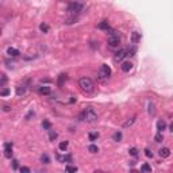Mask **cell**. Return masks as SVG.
Returning <instances> with one entry per match:
<instances>
[{"instance_id":"1","label":"cell","mask_w":173,"mask_h":173,"mask_svg":"<svg viewBox=\"0 0 173 173\" xmlns=\"http://www.w3.org/2000/svg\"><path fill=\"white\" fill-rule=\"evenodd\" d=\"M79 86H80V89L84 93H86V95H91V93L95 92V84H93V81H92L89 77H81L79 80Z\"/></svg>"},{"instance_id":"2","label":"cell","mask_w":173,"mask_h":173,"mask_svg":"<svg viewBox=\"0 0 173 173\" xmlns=\"http://www.w3.org/2000/svg\"><path fill=\"white\" fill-rule=\"evenodd\" d=\"M80 118H81L83 120L88 122V123H95L97 120V114L92 107H88V108H85V110L81 112Z\"/></svg>"},{"instance_id":"3","label":"cell","mask_w":173,"mask_h":173,"mask_svg":"<svg viewBox=\"0 0 173 173\" xmlns=\"http://www.w3.org/2000/svg\"><path fill=\"white\" fill-rule=\"evenodd\" d=\"M86 5L80 1H72L68 5V14H73V15H80L83 11L85 10Z\"/></svg>"},{"instance_id":"4","label":"cell","mask_w":173,"mask_h":173,"mask_svg":"<svg viewBox=\"0 0 173 173\" xmlns=\"http://www.w3.org/2000/svg\"><path fill=\"white\" fill-rule=\"evenodd\" d=\"M119 43H120V35L118 34L116 31H111L110 35H108V46L115 49V47L119 46Z\"/></svg>"},{"instance_id":"5","label":"cell","mask_w":173,"mask_h":173,"mask_svg":"<svg viewBox=\"0 0 173 173\" xmlns=\"http://www.w3.org/2000/svg\"><path fill=\"white\" fill-rule=\"evenodd\" d=\"M110 76H111V68L108 65H106V64H103L100 71H99V79L102 81H104V80H108Z\"/></svg>"},{"instance_id":"6","label":"cell","mask_w":173,"mask_h":173,"mask_svg":"<svg viewBox=\"0 0 173 173\" xmlns=\"http://www.w3.org/2000/svg\"><path fill=\"white\" fill-rule=\"evenodd\" d=\"M132 53H134V50H128V49H120V50H119L116 54H115V60H116V61H122V60H124L127 56H134Z\"/></svg>"},{"instance_id":"7","label":"cell","mask_w":173,"mask_h":173,"mask_svg":"<svg viewBox=\"0 0 173 173\" xmlns=\"http://www.w3.org/2000/svg\"><path fill=\"white\" fill-rule=\"evenodd\" d=\"M4 156L7 158L12 157V143H10V142L4 143Z\"/></svg>"},{"instance_id":"8","label":"cell","mask_w":173,"mask_h":173,"mask_svg":"<svg viewBox=\"0 0 173 173\" xmlns=\"http://www.w3.org/2000/svg\"><path fill=\"white\" fill-rule=\"evenodd\" d=\"M77 19H79V15L68 14V16L65 18V23H66V25H72V23H75V22H77Z\"/></svg>"},{"instance_id":"9","label":"cell","mask_w":173,"mask_h":173,"mask_svg":"<svg viewBox=\"0 0 173 173\" xmlns=\"http://www.w3.org/2000/svg\"><path fill=\"white\" fill-rule=\"evenodd\" d=\"M7 54L10 57H18L21 54V51L18 50V49H15V47H8L7 49Z\"/></svg>"},{"instance_id":"10","label":"cell","mask_w":173,"mask_h":173,"mask_svg":"<svg viewBox=\"0 0 173 173\" xmlns=\"http://www.w3.org/2000/svg\"><path fill=\"white\" fill-rule=\"evenodd\" d=\"M120 68H122L123 72H130L132 69V64L131 62H128V61H124L122 65H120Z\"/></svg>"},{"instance_id":"11","label":"cell","mask_w":173,"mask_h":173,"mask_svg":"<svg viewBox=\"0 0 173 173\" xmlns=\"http://www.w3.org/2000/svg\"><path fill=\"white\" fill-rule=\"evenodd\" d=\"M68 80V76H66L65 73H61L60 76H58V81H57V84H58V86H62L64 84H65V81Z\"/></svg>"},{"instance_id":"12","label":"cell","mask_w":173,"mask_h":173,"mask_svg":"<svg viewBox=\"0 0 173 173\" xmlns=\"http://www.w3.org/2000/svg\"><path fill=\"white\" fill-rule=\"evenodd\" d=\"M139 39H141V35H139V33H137V31H134L131 34V43H134V45H137L138 42H139Z\"/></svg>"},{"instance_id":"13","label":"cell","mask_w":173,"mask_h":173,"mask_svg":"<svg viewBox=\"0 0 173 173\" xmlns=\"http://www.w3.org/2000/svg\"><path fill=\"white\" fill-rule=\"evenodd\" d=\"M160 156L164 158H168L169 156H170V150H169L168 148H162L161 150H160Z\"/></svg>"},{"instance_id":"14","label":"cell","mask_w":173,"mask_h":173,"mask_svg":"<svg viewBox=\"0 0 173 173\" xmlns=\"http://www.w3.org/2000/svg\"><path fill=\"white\" fill-rule=\"evenodd\" d=\"M165 128H166V123L164 122V120H158V122H157V130H158V132H162Z\"/></svg>"},{"instance_id":"15","label":"cell","mask_w":173,"mask_h":173,"mask_svg":"<svg viewBox=\"0 0 173 173\" xmlns=\"http://www.w3.org/2000/svg\"><path fill=\"white\" fill-rule=\"evenodd\" d=\"M26 93V88L23 85H19V86H16V95L18 96H23Z\"/></svg>"},{"instance_id":"16","label":"cell","mask_w":173,"mask_h":173,"mask_svg":"<svg viewBox=\"0 0 173 173\" xmlns=\"http://www.w3.org/2000/svg\"><path fill=\"white\" fill-rule=\"evenodd\" d=\"M39 93H42V95H50L51 89L49 86H41V88H39Z\"/></svg>"},{"instance_id":"17","label":"cell","mask_w":173,"mask_h":173,"mask_svg":"<svg viewBox=\"0 0 173 173\" xmlns=\"http://www.w3.org/2000/svg\"><path fill=\"white\" fill-rule=\"evenodd\" d=\"M135 119H137V116L130 118V119H128L127 122H126L124 124H123V127H124V128H127V127H130V126H132V124H134V122H135Z\"/></svg>"},{"instance_id":"18","label":"cell","mask_w":173,"mask_h":173,"mask_svg":"<svg viewBox=\"0 0 173 173\" xmlns=\"http://www.w3.org/2000/svg\"><path fill=\"white\" fill-rule=\"evenodd\" d=\"M99 29H102V30H108L110 29V25H108L107 21H103L99 23Z\"/></svg>"},{"instance_id":"19","label":"cell","mask_w":173,"mask_h":173,"mask_svg":"<svg viewBox=\"0 0 173 173\" xmlns=\"http://www.w3.org/2000/svg\"><path fill=\"white\" fill-rule=\"evenodd\" d=\"M58 137V134H57V131H54V130H49V138H50V141H54L56 138Z\"/></svg>"},{"instance_id":"20","label":"cell","mask_w":173,"mask_h":173,"mask_svg":"<svg viewBox=\"0 0 173 173\" xmlns=\"http://www.w3.org/2000/svg\"><path fill=\"white\" fill-rule=\"evenodd\" d=\"M58 161H71L72 156H58Z\"/></svg>"},{"instance_id":"21","label":"cell","mask_w":173,"mask_h":173,"mask_svg":"<svg viewBox=\"0 0 173 173\" xmlns=\"http://www.w3.org/2000/svg\"><path fill=\"white\" fill-rule=\"evenodd\" d=\"M120 139H122V132H120V131H116L115 134H114V141L119 142Z\"/></svg>"},{"instance_id":"22","label":"cell","mask_w":173,"mask_h":173,"mask_svg":"<svg viewBox=\"0 0 173 173\" xmlns=\"http://www.w3.org/2000/svg\"><path fill=\"white\" fill-rule=\"evenodd\" d=\"M154 139H156V142H162V141H164L162 132H157V134H156V137H154Z\"/></svg>"},{"instance_id":"23","label":"cell","mask_w":173,"mask_h":173,"mask_svg":"<svg viewBox=\"0 0 173 173\" xmlns=\"http://www.w3.org/2000/svg\"><path fill=\"white\" fill-rule=\"evenodd\" d=\"M66 172L68 173H76L77 168L76 166H72V165H68V166H66Z\"/></svg>"},{"instance_id":"24","label":"cell","mask_w":173,"mask_h":173,"mask_svg":"<svg viewBox=\"0 0 173 173\" xmlns=\"http://www.w3.org/2000/svg\"><path fill=\"white\" fill-rule=\"evenodd\" d=\"M99 138V132H91L89 134V141H96Z\"/></svg>"},{"instance_id":"25","label":"cell","mask_w":173,"mask_h":173,"mask_svg":"<svg viewBox=\"0 0 173 173\" xmlns=\"http://www.w3.org/2000/svg\"><path fill=\"white\" fill-rule=\"evenodd\" d=\"M68 145H69V143H68V141H65V142H61V143H60V150H61V152L66 150V148H68Z\"/></svg>"},{"instance_id":"26","label":"cell","mask_w":173,"mask_h":173,"mask_svg":"<svg viewBox=\"0 0 173 173\" xmlns=\"http://www.w3.org/2000/svg\"><path fill=\"white\" fill-rule=\"evenodd\" d=\"M88 150H89L91 153H97L99 152V148H97L96 145H91V146L88 148Z\"/></svg>"},{"instance_id":"27","label":"cell","mask_w":173,"mask_h":173,"mask_svg":"<svg viewBox=\"0 0 173 173\" xmlns=\"http://www.w3.org/2000/svg\"><path fill=\"white\" fill-rule=\"evenodd\" d=\"M142 172H152V168L149 166L148 164H143L142 165Z\"/></svg>"},{"instance_id":"28","label":"cell","mask_w":173,"mask_h":173,"mask_svg":"<svg viewBox=\"0 0 173 173\" xmlns=\"http://www.w3.org/2000/svg\"><path fill=\"white\" fill-rule=\"evenodd\" d=\"M39 27H41V30L43 31V33H47V31H49V26L45 25V23H42V25L39 26Z\"/></svg>"},{"instance_id":"29","label":"cell","mask_w":173,"mask_h":173,"mask_svg":"<svg viewBox=\"0 0 173 173\" xmlns=\"http://www.w3.org/2000/svg\"><path fill=\"white\" fill-rule=\"evenodd\" d=\"M149 114L154 115V104L153 103H149Z\"/></svg>"},{"instance_id":"30","label":"cell","mask_w":173,"mask_h":173,"mask_svg":"<svg viewBox=\"0 0 173 173\" xmlns=\"http://www.w3.org/2000/svg\"><path fill=\"white\" fill-rule=\"evenodd\" d=\"M8 93H10V89H8V88H4L3 91L0 92V95H1V96H7Z\"/></svg>"},{"instance_id":"31","label":"cell","mask_w":173,"mask_h":173,"mask_svg":"<svg viewBox=\"0 0 173 173\" xmlns=\"http://www.w3.org/2000/svg\"><path fill=\"white\" fill-rule=\"evenodd\" d=\"M128 152H130V154H131V156H137V154H138V150H137V149H135V148L130 149Z\"/></svg>"},{"instance_id":"32","label":"cell","mask_w":173,"mask_h":173,"mask_svg":"<svg viewBox=\"0 0 173 173\" xmlns=\"http://www.w3.org/2000/svg\"><path fill=\"white\" fill-rule=\"evenodd\" d=\"M42 162H43V164H49V157H47L46 154L42 156Z\"/></svg>"},{"instance_id":"33","label":"cell","mask_w":173,"mask_h":173,"mask_svg":"<svg viewBox=\"0 0 173 173\" xmlns=\"http://www.w3.org/2000/svg\"><path fill=\"white\" fill-rule=\"evenodd\" d=\"M21 173H30V169L27 166H22L21 168Z\"/></svg>"},{"instance_id":"34","label":"cell","mask_w":173,"mask_h":173,"mask_svg":"<svg viewBox=\"0 0 173 173\" xmlns=\"http://www.w3.org/2000/svg\"><path fill=\"white\" fill-rule=\"evenodd\" d=\"M5 81H7V77H5V75H1V83H0V85L3 86L5 84Z\"/></svg>"},{"instance_id":"35","label":"cell","mask_w":173,"mask_h":173,"mask_svg":"<svg viewBox=\"0 0 173 173\" xmlns=\"http://www.w3.org/2000/svg\"><path fill=\"white\" fill-rule=\"evenodd\" d=\"M42 126H43L45 128H47V130H50V123L47 122V120H45V122L42 123Z\"/></svg>"},{"instance_id":"36","label":"cell","mask_w":173,"mask_h":173,"mask_svg":"<svg viewBox=\"0 0 173 173\" xmlns=\"http://www.w3.org/2000/svg\"><path fill=\"white\" fill-rule=\"evenodd\" d=\"M145 154H146V157H149V158H152V157H153V153L150 152L149 149H146V150H145Z\"/></svg>"},{"instance_id":"37","label":"cell","mask_w":173,"mask_h":173,"mask_svg":"<svg viewBox=\"0 0 173 173\" xmlns=\"http://www.w3.org/2000/svg\"><path fill=\"white\" fill-rule=\"evenodd\" d=\"M18 166H19V165H18V161H16V160H14V161H12V168L18 169Z\"/></svg>"},{"instance_id":"38","label":"cell","mask_w":173,"mask_h":173,"mask_svg":"<svg viewBox=\"0 0 173 173\" xmlns=\"http://www.w3.org/2000/svg\"><path fill=\"white\" fill-rule=\"evenodd\" d=\"M3 111H5V112H8V111H11V108L8 107V106H3Z\"/></svg>"},{"instance_id":"39","label":"cell","mask_w":173,"mask_h":173,"mask_svg":"<svg viewBox=\"0 0 173 173\" xmlns=\"http://www.w3.org/2000/svg\"><path fill=\"white\" fill-rule=\"evenodd\" d=\"M170 131H173V123L170 124Z\"/></svg>"},{"instance_id":"40","label":"cell","mask_w":173,"mask_h":173,"mask_svg":"<svg viewBox=\"0 0 173 173\" xmlns=\"http://www.w3.org/2000/svg\"><path fill=\"white\" fill-rule=\"evenodd\" d=\"M93 173H103V172H100V170H95Z\"/></svg>"},{"instance_id":"41","label":"cell","mask_w":173,"mask_h":173,"mask_svg":"<svg viewBox=\"0 0 173 173\" xmlns=\"http://www.w3.org/2000/svg\"><path fill=\"white\" fill-rule=\"evenodd\" d=\"M132 173H139V172H135V170H134V172H132Z\"/></svg>"}]
</instances>
